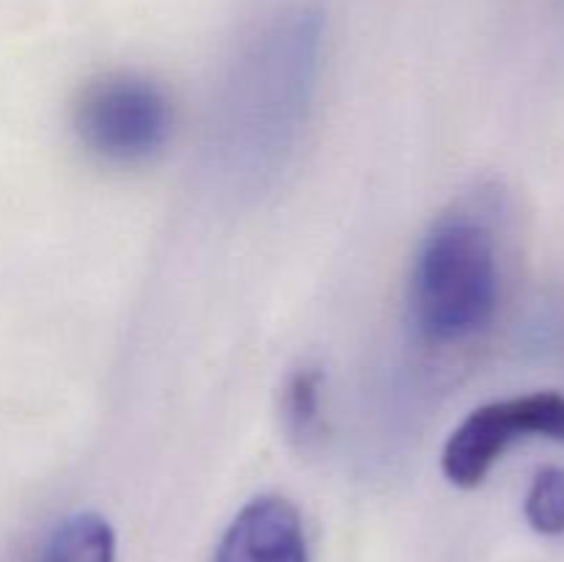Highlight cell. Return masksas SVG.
Returning <instances> with one entry per match:
<instances>
[{
    "instance_id": "obj_1",
    "label": "cell",
    "mask_w": 564,
    "mask_h": 562,
    "mask_svg": "<svg viewBox=\"0 0 564 562\" xmlns=\"http://www.w3.org/2000/svg\"><path fill=\"white\" fill-rule=\"evenodd\" d=\"M413 320L433 345H457L485 331L499 306L496 240L482 220L446 215L413 268Z\"/></svg>"
},
{
    "instance_id": "obj_2",
    "label": "cell",
    "mask_w": 564,
    "mask_h": 562,
    "mask_svg": "<svg viewBox=\"0 0 564 562\" xmlns=\"http://www.w3.org/2000/svg\"><path fill=\"white\" fill-rule=\"evenodd\" d=\"M72 125L83 147L99 160L147 163L169 143L174 108L158 83L121 72L91 83L80 94Z\"/></svg>"
},
{
    "instance_id": "obj_3",
    "label": "cell",
    "mask_w": 564,
    "mask_h": 562,
    "mask_svg": "<svg viewBox=\"0 0 564 562\" xmlns=\"http://www.w3.org/2000/svg\"><path fill=\"white\" fill-rule=\"evenodd\" d=\"M521 439H549L564 444V395H532L496 400L468 413L444 444L441 468L457 488H477L496 463Z\"/></svg>"
},
{
    "instance_id": "obj_4",
    "label": "cell",
    "mask_w": 564,
    "mask_h": 562,
    "mask_svg": "<svg viewBox=\"0 0 564 562\" xmlns=\"http://www.w3.org/2000/svg\"><path fill=\"white\" fill-rule=\"evenodd\" d=\"M213 562H308L301 512L281 496H257L229 523Z\"/></svg>"
},
{
    "instance_id": "obj_5",
    "label": "cell",
    "mask_w": 564,
    "mask_h": 562,
    "mask_svg": "<svg viewBox=\"0 0 564 562\" xmlns=\"http://www.w3.org/2000/svg\"><path fill=\"white\" fill-rule=\"evenodd\" d=\"M42 562H116L113 527L97 512H75L50 534Z\"/></svg>"
},
{
    "instance_id": "obj_6",
    "label": "cell",
    "mask_w": 564,
    "mask_h": 562,
    "mask_svg": "<svg viewBox=\"0 0 564 562\" xmlns=\"http://www.w3.org/2000/svg\"><path fill=\"white\" fill-rule=\"evenodd\" d=\"M319 397H323V372L303 367L290 375L281 395V417L284 430L297 444H308L319 433Z\"/></svg>"
},
{
    "instance_id": "obj_7",
    "label": "cell",
    "mask_w": 564,
    "mask_h": 562,
    "mask_svg": "<svg viewBox=\"0 0 564 562\" xmlns=\"http://www.w3.org/2000/svg\"><path fill=\"white\" fill-rule=\"evenodd\" d=\"M523 512L534 532L545 538H560L564 534V468L545 466L534 474L529 485Z\"/></svg>"
}]
</instances>
